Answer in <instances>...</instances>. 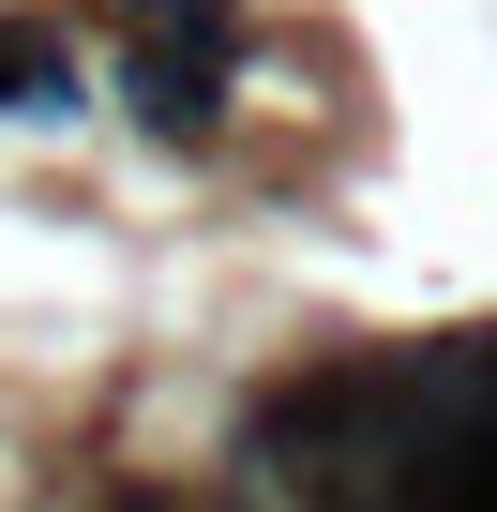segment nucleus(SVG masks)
Wrapping results in <instances>:
<instances>
[{"instance_id": "1", "label": "nucleus", "mask_w": 497, "mask_h": 512, "mask_svg": "<svg viewBox=\"0 0 497 512\" xmlns=\"http://www.w3.org/2000/svg\"><path fill=\"white\" fill-rule=\"evenodd\" d=\"M0 121H31V136L91 121V61H76V31L46 0H0Z\"/></svg>"}, {"instance_id": "2", "label": "nucleus", "mask_w": 497, "mask_h": 512, "mask_svg": "<svg viewBox=\"0 0 497 512\" xmlns=\"http://www.w3.org/2000/svg\"><path fill=\"white\" fill-rule=\"evenodd\" d=\"M121 121H136L151 151H211V136H226V76L181 61V46H121Z\"/></svg>"}]
</instances>
